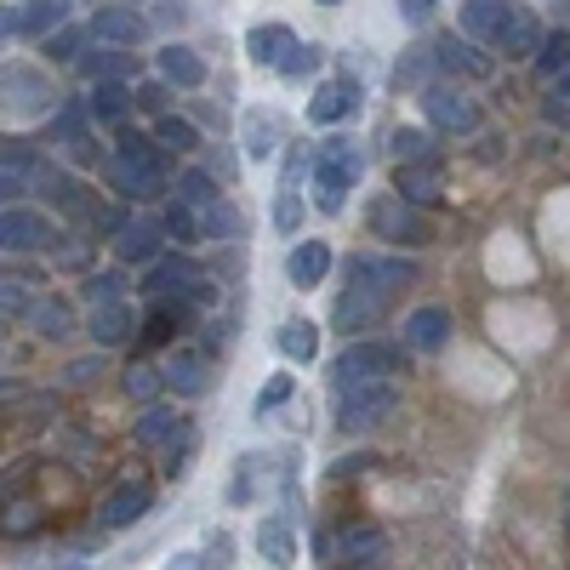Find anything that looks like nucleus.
Instances as JSON below:
<instances>
[{
  "label": "nucleus",
  "mask_w": 570,
  "mask_h": 570,
  "mask_svg": "<svg viewBox=\"0 0 570 570\" xmlns=\"http://www.w3.org/2000/svg\"><path fill=\"white\" fill-rule=\"evenodd\" d=\"M360 171H365V160H360V149H354L348 137L320 142L314 160H308V177H314V206L337 217V212H343V200H348V188L360 183Z\"/></svg>",
  "instance_id": "1"
},
{
  "label": "nucleus",
  "mask_w": 570,
  "mask_h": 570,
  "mask_svg": "<svg viewBox=\"0 0 570 570\" xmlns=\"http://www.w3.org/2000/svg\"><path fill=\"white\" fill-rule=\"evenodd\" d=\"M400 411V376H376V383L337 389V428L343 434H371Z\"/></svg>",
  "instance_id": "2"
},
{
  "label": "nucleus",
  "mask_w": 570,
  "mask_h": 570,
  "mask_svg": "<svg viewBox=\"0 0 570 570\" xmlns=\"http://www.w3.org/2000/svg\"><path fill=\"white\" fill-rule=\"evenodd\" d=\"M371 234L376 240H389V246H434V223L422 217V206H411L405 195H376L371 212H365Z\"/></svg>",
  "instance_id": "3"
},
{
  "label": "nucleus",
  "mask_w": 570,
  "mask_h": 570,
  "mask_svg": "<svg viewBox=\"0 0 570 570\" xmlns=\"http://www.w3.org/2000/svg\"><path fill=\"white\" fill-rule=\"evenodd\" d=\"M422 115H428V126H440L445 137H473L485 126V109H480V98L473 91H462V86H422Z\"/></svg>",
  "instance_id": "4"
},
{
  "label": "nucleus",
  "mask_w": 570,
  "mask_h": 570,
  "mask_svg": "<svg viewBox=\"0 0 570 570\" xmlns=\"http://www.w3.org/2000/svg\"><path fill=\"white\" fill-rule=\"evenodd\" d=\"M58 104V86L46 69L35 63H12V69H0V109H12V115H46Z\"/></svg>",
  "instance_id": "5"
},
{
  "label": "nucleus",
  "mask_w": 570,
  "mask_h": 570,
  "mask_svg": "<svg viewBox=\"0 0 570 570\" xmlns=\"http://www.w3.org/2000/svg\"><path fill=\"white\" fill-rule=\"evenodd\" d=\"M376 376H400V348L389 343H348L331 365V389H354V383H376Z\"/></svg>",
  "instance_id": "6"
},
{
  "label": "nucleus",
  "mask_w": 570,
  "mask_h": 570,
  "mask_svg": "<svg viewBox=\"0 0 570 570\" xmlns=\"http://www.w3.org/2000/svg\"><path fill=\"white\" fill-rule=\"evenodd\" d=\"M109 183L126 200H155L166 188V155H115L109 160Z\"/></svg>",
  "instance_id": "7"
},
{
  "label": "nucleus",
  "mask_w": 570,
  "mask_h": 570,
  "mask_svg": "<svg viewBox=\"0 0 570 570\" xmlns=\"http://www.w3.org/2000/svg\"><path fill=\"white\" fill-rule=\"evenodd\" d=\"M411 279H416V263L411 257H348V285H360V292L400 297Z\"/></svg>",
  "instance_id": "8"
},
{
  "label": "nucleus",
  "mask_w": 570,
  "mask_h": 570,
  "mask_svg": "<svg viewBox=\"0 0 570 570\" xmlns=\"http://www.w3.org/2000/svg\"><path fill=\"white\" fill-rule=\"evenodd\" d=\"M52 240H58L52 217H40V212H7V206H0V252H40V246H52Z\"/></svg>",
  "instance_id": "9"
},
{
  "label": "nucleus",
  "mask_w": 570,
  "mask_h": 570,
  "mask_svg": "<svg viewBox=\"0 0 570 570\" xmlns=\"http://www.w3.org/2000/svg\"><path fill=\"white\" fill-rule=\"evenodd\" d=\"M389 303H394L389 292H360V285H348V292L337 297V308H331V325L354 337V331H371L376 320H383V314H389Z\"/></svg>",
  "instance_id": "10"
},
{
  "label": "nucleus",
  "mask_w": 570,
  "mask_h": 570,
  "mask_svg": "<svg viewBox=\"0 0 570 570\" xmlns=\"http://www.w3.org/2000/svg\"><path fill=\"white\" fill-rule=\"evenodd\" d=\"M405 348H416V354H440L445 343H451V314H445V303H422L411 320H405Z\"/></svg>",
  "instance_id": "11"
},
{
  "label": "nucleus",
  "mask_w": 570,
  "mask_h": 570,
  "mask_svg": "<svg viewBox=\"0 0 570 570\" xmlns=\"http://www.w3.org/2000/svg\"><path fill=\"white\" fill-rule=\"evenodd\" d=\"M394 195H405L411 206H440V200H445V171H440V160L394 166Z\"/></svg>",
  "instance_id": "12"
},
{
  "label": "nucleus",
  "mask_w": 570,
  "mask_h": 570,
  "mask_svg": "<svg viewBox=\"0 0 570 570\" xmlns=\"http://www.w3.org/2000/svg\"><path fill=\"white\" fill-rule=\"evenodd\" d=\"M115 234H120V240H115V257L120 263H155L160 257V240H166V228L149 223V217H126Z\"/></svg>",
  "instance_id": "13"
},
{
  "label": "nucleus",
  "mask_w": 570,
  "mask_h": 570,
  "mask_svg": "<svg viewBox=\"0 0 570 570\" xmlns=\"http://www.w3.org/2000/svg\"><path fill=\"white\" fill-rule=\"evenodd\" d=\"M434 63H440L445 75H456V80H491V52H480V46H468V40H456V35H445V40L434 46Z\"/></svg>",
  "instance_id": "14"
},
{
  "label": "nucleus",
  "mask_w": 570,
  "mask_h": 570,
  "mask_svg": "<svg viewBox=\"0 0 570 570\" xmlns=\"http://www.w3.org/2000/svg\"><path fill=\"white\" fill-rule=\"evenodd\" d=\"M508 7H513V0H462V35L480 40L485 52H497V35L508 23Z\"/></svg>",
  "instance_id": "15"
},
{
  "label": "nucleus",
  "mask_w": 570,
  "mask_h": 570,
  "mask_svg": "<svg viewBox=\"0 0 570 570\" xmlns=\"http://www.w3.org/2000/svg\"><path fill=\"white\" fill-rule=\"evenodd\" d=\"M537 40H542L537 7H508V23H502V35H497V52H502V58H531Z\"/></svg>",
  "instance_id": "16"
},
{
  "label": "nucleus",
  "mask_w": 570,
  "mask_h": 570,
  "mask_svg": "<svg viewBox=\"0 0 570 570\" xmlns=\"http://www.w3.org/2000/svg\"><path fill=\"white\" fill-rule=\"evenodd\" d=\"M212 360L206 354H171L166 360V389L171 394H183V400H200V394H212Z\"/></svg>",
  "instance_id": "17"
},
{
  "label": "nucleus",
  "mask_w": 570,
  "mask_h": 570,
  "mask_svg": "<svg viewBox=\"0 0 570 570\" xmlns=\"http://www.w3.org/2000/svg\"><path fill=\"white\" fill-rule=\"evenodd\" d=\"M149 502H155V485H142V480H126V485H115V491H109V502H104V525H109V531H126V525H137V519L149 513Z\"/></svg>",
  "instance_id": "18"
},
{
  "label": "nucleus",
  "mask_w": 570,
  "mask_h": 570,
  "mask_svg": "<svg viewBox=\"0 0 570 570\" xmlns=\"http://www.w3.org/2000/svg\"><path fill=\"white\" fill-rule=\"evenodd\" d=\"M360 109V86L354 80H325L320 91H314V104H308V120L314 126H337V120H348Z\"/></svg>",
  "instance_id": "19"
},
{
  "label": "nucleus",
  "mask_w": 570,
  "mask_h": 570,
  "mask_svg": "<svg viewBox=\"0 0 570 570\" xmlns=\"http://www.w3.org/2000/svg\"><path fill=\"white\" fill-rule=\"evenodd\" d=\"M160 80L177 91H200L206 86V63L195 46H160Z\"/></svg>",
  "instance_id": "20"
},
{
  "label": "nucleus",
  "mask_w": 570,
  "mask_h": 570,
  "mask_svg": "<svg viewBox=\"0 0 570 570\" xmlns=\"http://www.w3.org/2000/svg\"><path fill=\"white\" fill-rule=\"evenodd\" d=\"M325 274H331V246H325V240H303V246H292V257H285V279H292L297 292L320 285Z\"/></svg>",
  "instance_id": "21"
},
{
  "label": "nucleus",
  "mask_w": 570,
  "mask_h": 570,
  "mask_svg": "<svg viewBox=\"0 0 570 570\" xmlns=\"http://www.w3.org/2000/svg\"><path fill=\"white\" fill-rule=\"evenodd\" d=\"M195 279H200V268L188 263V257H155V263H149V274H142V292H155V297H166V292H171V297H183Z\"/></svg>",
  "instance_id": "22"
},
{
  "label": "nucleus",
  "mask_w": 570,
  "mask_h": 570,
  "mask_svg": "<svg viewBox=\"0 0 570 570\" xmlns=\"http://www.w3.org/2000/svg\"><path fill=\"white\" fill-rule=\"evenodd\" d=\"M177 440H188V422L177 411H166V405H155L149 416L137 422V445H149V451H171Z\"/></svg>",
  "instance_id": "23"
},
{
  "label": "nucleus",
  "mask_w": 570,
  "mask_h": 570,
  "mask_svg": "<svg viewBox=\"0 0 570 570\" xmlns=\"http://www.w3.org/2000/svg\"><path fill=\"white\" fill-rule=\"evenodd\" d=\"M63 18H69V0H23L12 23H18V35H29V40H46V35H52Z\"/></svg>",
  "instance_id": "24"
},
{
  "label": "nucleus",
  "mask_w": 570,
  "mask_h": 570,
  "mask_svg": "<svg viewBox=\"0 0 570 570\" xmlns=\"http://www.w3.org/2000/svg\"><path fill=\"white\" fill-rule=\"evenodd\" d=\"M131 331H137V314L126 308V297H109V303L91 308V337L98 343H126Z\"/></svg>",
  "instance_id": "25"
},
{
  "label": "nucleus",
  "mask_w": 570,
  "mask_h": 570,
  "mask_svg": "<svg viewBox=\"0 0 570 570\" xmlns=\"http://www.w3.org/2000/svg\"><path fill=\"white\" fill-rule=\"evenodd\" d=\"M337 559H343V564H383V559H389V537L371 531V525L343 531V537H337Z\"/></svg>",
  "instance_id": "26"
},
{
  "label": "nucleus",
  "mask_w": 570,
  "mask_h": 570,
  "mask_svg": "<svg viewBox=\"0 0 570 570\" xmlns=\"http://www.w3.org/2000/svg\"><path fill=\"white\" fill-rule=\"evenodd\" d=\"M91 35L109 40V46H137L142 35H149V23H142L137 12H126V7H109V12L91 18Z\"/></svg>",
  "instance_id": "27"
},
{
  "label": "nucleus",
  "mask_w": 570,
  "mask_h": 570,
  "mask_svg": "<svg viewBox=\"0 0 570 570\" xmlns=\"http://www.w3.org/2000/svg\"><path fill=\"white\" fill-rule=\"evenodd\" d=\"M292 40H297V35L285 29V23H257V29L246 35V58H252L257 69H263V63L274 69V63L285 58V46H292Z\"/></svg>",
  "instance_id": "28"
},
{
  "label": "nucleus",
  "mask_w": 570,
  "mask_h": 570,
  "mask_svg": "<svg viewBox=\"0 0 570 570\" xmlns=\"http://www.w3.org/2000/svg\"><path fill=\"white\" fill-rule=\"evenodd\" d=\"M177 246H206V212L188 206V200H171L166 206V223H160Z\"/></svg>",
  "instance_id": "29"
},
{
  "label": "nucleus",
  "mask_w": 570,
  "mask_h": 570,
  "mask_svg": "<svg viewBox=\"0 0 570 570\" xmlns=\"http://www.w3.org/2000/svg\"><path fill=\"white\" fill-rule=\"evenodd\" d=\"M279 354L297 360V365H308V360L320 354V325H314V320H285V325H279Z\"/></svg>",
  "instance_id": "30"
},
{
  "label": "nucleus",
  "mask_w": 570,
  "mask_h": 570,
  "mask_svg": "<svg viewBox=\"0 0 570 570\" xmlns=\"http://www.w3.org/2000/svg\"><path fill=\"white\" fill-rule=\"evenodd\" d=\"M126 109H131V86L126 80H98L91 86V104H86L91 120H126Z\"/></svg>",
  "instance_id": "31"
},
{
  "label": "nucleus",
  "mask_w": 570,
  "mask_h": 570,
  "mask_svg": "<svg viewBox=\"0 0 570 570\" xmlns=\"http://www.w3.org/2000/svg\"><path fill=\"white\" fill-rule=\"evenodd\" d=\"M389 155H394V166H416V160H434V137H428L422 126H400V131L389 137Z\"/></svg>",
  "instance_id": "32"
},
{
  "label": "nucleus",
  "mask_w": 570,
  "mask_h": 570,
  "mask_svg": "<svg viewBox=\"0 0 570 570\" xmlns=\"http://www.w3.org/2000/svg\"><path fill=\"white\" fill-rule=\"evenodd\" d=\"M80 75H91V80H131L137 58H126V46H115V52H91V58H80Z\"/></svg>",
  "instance_id": "33"
},
{
  "label": "nucleus",
  "mask_w": 570,
  "mask_h": 570,
  "mask_svg": "<svg viewBox=\"0 0 570 570\" xmlns=\"http://www.w3.org/2000/svg\"><path fill=\"white\" fill-rule=\"evenodd\" d=\"M29 320H35V331H40V337H52V343H63L69 331H75V314H69V303H29Z\"/></svg>",
  "instance_id": "34"
},
{
  "label": "nucleus",
  "mask_w": 570,
  "mask_h": 570,
  "mask_svg": "<svg viewBox=\"0 0 570 570\" xmlns=\"http://www.w3.org/2000/svg\"><path fill=\"white\" fill-rule=\"evenodd\" d=\"M155 120H160L155 137L166 142V149H177V155H183V149H200V126H195V120H183V115H171V109L155 115Z\"/></svg>",
  "instance_id": "35"
},
{
  "label": "nucleus",
  "mask_w": 570,
  "mask_h": 570,
  "mask_svg": "<svg viewBox=\"0 0 570 570\" xmlns=\"http://www.w3.org/2000/svg\"><path fill=\"white\" fill-rule=\"evenodd\" d=\"M177 200L212 212V206H217V177H212V171H183V177H177Z\"/></svg>",
  "instance_id": "36"
},
{
  "label": "nucleus",
  "mask_w": 570,
  "mask_h": 570,
  "mask_svg": "<svg viewBox=\"0 0 570 570\" xmlns=\"http://www.w3.org/2000/svg\"><path fill=\"white\" fill-rule=\"evenodd\" d=\"M531 63H537V75H559V69L570 63V35H564V29H559V35H542L537 52H531Z\"/></svg>",
  "instance_id": "37"
},
{
  "label": "nucleus",
  "mask_w": 570,
  "mask_h": 570,
  "mask_svg": "<svg viewBox=\"0 0 570 570\" xmlns=\"http://www.w3.org/2000/svg\"><path fill=\"white\" fill-rule=\"evenodd\" d=\"M257 548H263L268 564H292L297 559V542H292V531H285V525H263L257 531Z\"/></svg>",
  "instance_id": "38"
},
{
  "label": "nucleus",
  "mask_w": 570,
  "mask_h": 570,
  "mask_svg": "<svg viewBox=\"0 0 570 570\" xmlns=\"http://www.w3.org/2000/svg\"><path fill=\"white\" fill-rule=\"evenodd\" d=\"M120 383H126V394H131V400H155V394L166 389V371H155V365H142V360H137V365L120 376Z\"/></svg>",
  "instance_id": "39"
},
{
  "label": "nucleus",
  "mask_w": 570,
  "mask_h": 570,
  "mask_svg": "<svg viewBox=\"0 0 570 570\" xmlns=\"http://www.w3.org/2000/svg\"><path fill=\"white\" fill-rule=\"evenodd\" d=\"M274 69H279L285 80H303L308 69H320V46H297V40H292V46H285V58H279Z\"/></svg>",
  "instance_id": "40"
},
{
  "label": "nucleus",
  "mask_w": 570,
  "mask_h": 570,
  "mask_svg": "<svg viewBox=\"0 0 570 570\" xmlns=\"http://www.w3.org/2000/svg\"><path fill=\"white\" fill-rule=\"evenodd\" d=\"M0 531H7V537H29V531H40V502H12L7 513H0Z\"/></svg>",
  "instance_id": "41"
},
{
  "label": "nucleus",
  "mask_w": 570,
  "mask_h": 570,
  "mask_svg": "<svg viewBox=\"0 0 570 570\" xmlns=\"http://www.w3.org/2000/svg\"><path fill=\"white\" fill-rule=\"evenodd\" d=\"M246 155L252 160H268L274 155V120L268 115H246Z\"/></svg>",
  "instance_id": "42"
},
{
  "label": "nucleus",
  "mask_w": 570,
  "mask_h": 570,
  "mask_svg": "<svg viewBox=\"0 0 570 570\" xmlns=\"http://www.w3.org/2000/svg\"><path fill=\"white\" fill-rule=\"evenodd\" d=\"M166 91H171L166 80H142V86L131 91V109H142V115H166V109H171V104H166Z\"/></svg>",
  "instance_id": "43"
},
{
  "label": "nucleus",
  "mask_w": 570,
  "mask_h": 570,
  "mask_svg": "<svg viewBox=\"0 0 570 570\" xmlns=\"http://www.w3.org/2000/svg\"><path fill=\"white\" fill-rule=\"evenodd\" d=\"M86 297H91V303L126 297V274H120V268H104V274H91V279H86Z\"/></svg>",
  "instance_id": "44"
},
{
  "label": "nucleus",
  "mask_w": 570,
  "mask_h": 570,
  "mask_svg": "<svg viewBox=\"0 0 570 570\" xmlns=\"http://www.w3.org/2000/svg\"><path fill=\"white\" fill-rule=\"evenodd\" d=\"M0 166H7V171H35V166H40V155L29 149V142H12V137H0Z\"/></svg>",
  "instance_id": "45"
},
{
  "label": "nucleus",
  "mask_w": 570,
  "mask_h": 570,
  "mask_svg": "<svg viewBox=\"0 0 570 570\" xmlns=\"http://www.w3.org/2000/svg\"><path fill=\"white\" fill-rule=\"evenodd\" d=\"M75 52H80V35H75V29H63V23H58L52 35H46V58H58V63H69Z\"/></svg>",
  "instance_id": "46"
},
{
  "label": "nucleus",
  "mask_w": 570,
  "mask_h": 570,
  "mask_svg": "<svg viewBox=\"0 0 570 570\" xmlns=\"http://www.w3.org/2000/svg\"><path fill=\"white\" fill-rule=\"evenodd\" d=\"M18 195H29V171H7V166H0V206H12Z\"/></svg>",
  "instance_id": "47"
},
{
  "label": "nucleus",
  "mask_w": 570,
  "mask_h": 570,
  "mask_svg": "<svg viewBox=\"0 0 570 570\" xmlns=\"http://www.w3.org/2000/svg\"><path fill=\"white\" fill-rule=\"evenodd\" d=\"M279 400H292V376H274V383L257 394V411H268V405H279Z\"/></svg>",
  "instance_id": "48"
},
{
  "label": "nucleus",
  "mask_w": 570,
  "mask_h": 570,
  "mask_svg": "<svg viewBox=\"0 0 570 570\" xmlns=\"http://www.w3.org/2000/svg\"><path fill=\"white\" fill-rule=\"evenodd\" d=\"M376 468V456H343V462H331V480H348V473H365Z\"/></svg>",
  "instance_id": "49"
},
{
  "label": "nucleus",
  "mask_w": 570,
  "mask_h": 570,
  "mask_svg": "<svg viewBox=\"0 0 570 570\" xmlns=\"http://www.w3.org/2000/svg\"><path fill=\"white\" fill-rule=\"evenodd\" d=\"M400 12H405L411 23H422L428 12H434V0H400Z\"/></svg>",
  "instance_id": "50"
},
{
  "label": "nucleus",
  "mask_w": 570,
  "mask_h": 570,
  "mask_svg": "<svg viewBox=\"0 0 570 570\" xmlns=\"http://www.w3.org/2000/svg\"><path fill=\"white\" fill-rule=\"evenodd\" d=\"M480 160L491 166V160H502V137L491 131V137H480Z\"/></svg>",
  "instance_id": "51"
},
{
  "label": "nucleus",
  "mask_w": 570,
  "mask_h": 570,
  "mask_svg": "<svg viewBox=\"0 0 570 570\" xmlns=\"http://www.w3.org/2000/svg\"><path fill=\"white\" fill-rule=\"evenodd\" d=\"M98 376V360H86V365H69V383H91Z\"/></svg>",
  "instance_id": "52"
},
{
  "label": "nucleus",
  "mask_w": 570,
  "mask_h": 570,
  "mask_svg": "<svg viewBox=\"0 0 570 570\" xmlns=\"http://www.w3.org/2000/svg\"><path fill=\"white\" fill-rule=\"evenodd\" d=\"M559 91H564V98H570V63L559 69Z\"/></svg>",
  "instance_id": "53"
},
{
  "label": "nucleus",
  "mask_w": 570,
  "mask_h": 570,
  "mask_svg": "<svg viewBox=\"0 0 570 570\" xmlns=\"http://www.w3.org/2000/svg\"><path fill=\"white\" fill-rule=\"evenodd\" d=\"M564 525H570V491H564Z\"/></svg>",
  "instance_id": "54"
},
{
  "label": "nucleus",
  "mask_w": 570,
  "mask_h": 570,
  "mask_svg": "<svg viewBox=\"0 0 570 570\" xmlns=\"http://www.w3.org/2000/svg\"><path fill=\"white\" fill-rule=\"evenodd\" d=\"M320 7H337V0H320Z\"/></svg>",
  "instance_id": "55"
}]
</instances>
